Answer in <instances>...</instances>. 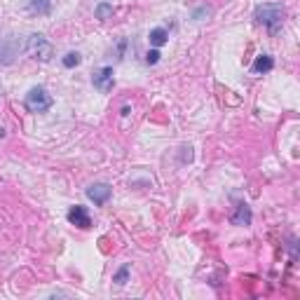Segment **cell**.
<instances>
[{
    "instance_id": "14",
    "label": "cell",
    "mask_w": 300,
    "mask_h": 300,
    "mask_svg": "<svg viewBox=\"0 0 300 300\" xmlns=\"http://www.w3.org/2000/svg\"><path fill=\"white\" fill-rule=\"evenodd\" d=\"M202 16H211V7H200V9H195L193 12V19H197V21H202Z\"/></svg>"
},
{
    "instance_id": "9",
    "label": "cell",
    "mask_w": 300,
    "mask_h": 300,
    "mask_svg": "<svg viewBox=\"0 0 300 300\" xmlns=\"http://www.w3.org/2000/svg\"><path fill=\"white\" fill-rule=\"evenodd\" d=\"M148 38H150V45H153V47H162L164 42H167V40H169V31L160 26V28H153Z\"/></svg>"
},
{
    "instance_id": "1",
    "label": "cell",
    "mask_w": 300,
    "mask_h": 300,
    "mask_svg": "<svg viewBox=\"0 0 300 300\" xmlns=\"http://www.w3.org/2000/svg\"><path fill=\"white\" fill-rule=\"evenodd\" d=\"M284 7L279 2H265V5H258L256 7V21L265 26L272 35H277L282 31V23H284Z\"/></svg>"
},
{
    "instance_id": "6",
    "label": "cell",
    "mask_w": 300,
    "mask_h": 300,
    "mask_svg": "<svg viewBox=\"0 0 300 300\" xmlns=\"http://www.w3.org/2000/svg\"><path fill=\"white\" fill-rule=\"evenodd\" d=\"M68 221H70L73 225H77V228H82V230L92 228V218H89V211H87L85 207H80V204H75V207L68 211Z\"/></svg>"
},
{
    "instance_id": "7",
    "label": "cell",
    "mask_w": 300,
    "mask_h": 300,
    "mask_svg": "<svg viewBox=\"0 0 300 300\" xmlns=\"http://www.w3.org/2000/svg\"><path fill=\"white\" fill-rule=\"evenodd\" d=\"M230 223H232V225H251V209H249L247 202L237 204L235 214L230 216Z\"/></svg>"
},
{
    "instance_id": "2",
    "label": "cell",
    "mask_w": 300,
    "mask_h": 300,
    "mask_svg": "<svg viewBox=\"0 0 300 300\" xmlns=\"http://www.w3.org/2000/svg\"><path fill=\"white\" fill-rule=\"evenodd\" d=\"M52 96L47 94L45 87H33L31 92L26 94V108L31 110V113H47L49 108H52Z\"/></svg>"
},
{
    "instance_id": "11",
    "label": "cell",
    "mask_w": 300,
    "mask_h": 300,
    "mask_svg": "<svg viewBox=\"0 0 300 300\" xmlns=\"http://www.w3.org/2000/svg\"><path fill=\"white\" fill-rule=\"evenodd\" d=\"M110 14H113V5H110V2H101V5H96V19L106 21Z\"/></svg>"
},
{
    "instance_id": "3",
    "label": "cell",
    "mask_w": 300,
    "mask_h": 300,
    "mask_svg": "<svg viewBox=\"0 0 300 300\" xmlns=\"http://www.w3.org/2000/svg\"><path fill=\"white\" fill-rule=\"evenodd\" d=\"M26 49L35 56V59H40V61H49L54 56V47L52 42L45 38V35H40V33H33L31 38H28V42H26Z\"/></svg>"
},
{
    "instance_id": "12",
    "label": "cell",
    "mask_w": 300,
    "mask_h": 300,
    "mask_svg": "<svg viewBox=\"0 0 300 300\" xmlns=\"http://www.w3.org/2000/svg\"><path fill=\"white\" fill-rule=\"evenodd\" d=\"M80 61H82V56L77 52H68L63 56V66H66V68H75V66H80Z\"/></svg>"
},
{
    "instance_id": "13",
    "label": "cell",
    "mask_w": 300,
    "mask_h": 300,
    "mask_svg": "<svg viewBox=\"0 0 300 300\" xmlns=\"http://www.w3.org/2000/svg\"><path fill=\"white\" fill-rule=\"evenodd\" d=\"M127 279H129V265H122V268L117 270L115 272V277H113V282H115V284H127Z\"/></svg>"
},
{
    "instance_id": "15",
    "label": "cell",
    "mask_w": 300,
    "mask_h": 300,
    "mask_svg": "<svg viewBox=\"0 0 300 300\" xmlns=\"http://www.w3.org/2000/svg\"><path fill=\"white\" fill-rule=\"evenodd\" d=\"M157 61H160V52H157V49H150V52L146 54V63L148 66H155Z\"/></svg>"
},
{
    "instance_id": "5",
    "label": "cell",
    "mask_w": 300,
    "mask_h": 300,
    "mask_svg": "<svg viewBox=\"0 0 300 300\" xmlns=\"http://www.w3.org/2000/svg\"><path fill=\"white\" fill-rule=\"evenodd\" d=\"M87 197L96 204V207H101V204H106L108 200H110V185L106 183H94L87 188Z\"/></svg>"
},
{
    "instance_id": "10",
    "label": "cell",
    "mask_w": 300,
    "mask_h": 300,
    "mask_svg": "<svg viewBox=\"0 0 300 300\" xmlns=\"http://www.w3.org/2000/svg\"><path fill=\"white\" fill-rule=\"evenodd\" d=\"M31 12H38V14H49L52 12V0H31Z\"/></svg>"
},
{
    "instance_id": "4",
    "label": "cell",
    "mask_w": 300,
    "mask_h": 300,
    "mask_svg": "<svg viewBox=\"0 0 300 300\" xmlns=\"http://www.w3.org/2000/svg\"><path fill=\"white\" fill-rule=\"evenodd\" d=\"M113 75H115V73H113V66H103L99 73H94V77H92L94 87H96L99 92L108 94L110 89H113V85H115V77Z\"/></svg>"
},
{
    "instance_id": "8",
    "label": "cell",
    "mask_w": 300,
    "mask_h": 300,
    "mask_svg": "<svg viewBox=\"0 0 300 300\" xmlns=\"http://www.w3.org/2000/svg\"><path fill=\"white\" fill-rule=\"evenodd\" d=\"M272 68H275V59H272L270 54H261V56L254 61V73H258V75L270 73Z\"/></svg>"
}]
</instances>
